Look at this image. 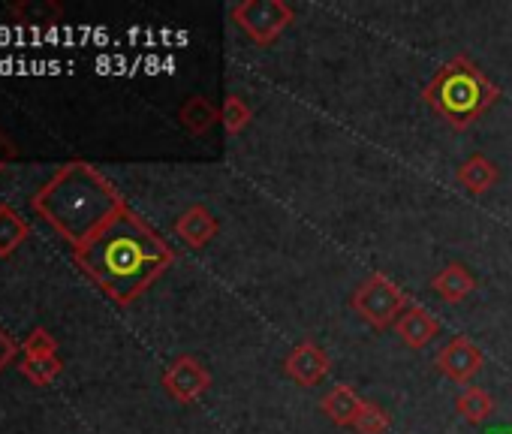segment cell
I'll return each instance as SVG.
<instances>
[{
	"instance_id": "cell-11",
	"label": "cell",
	"mask_w": 512,
	"mask_h": 434,
	"mask_svg": "<svg viewBox=\"0 0 512 434\" xmlns=\"http://www.w3.org/2000/svg\"><path fill=\"white\" fill-rule=\"evenodd\" d=\"M365 407V398L350 386V383H338L332 386L323 398H320V410L341 428H353L356 416L362 413Z\"/></svg>"
},
{
	"instance_id": "cell-19",
	"label": "cell",
	"mask_w": 512,
	"mask_h": 434,
	"mask_svg": "<svg viewBox=\"0 0 512 434\" xmlns=\"http://www.w3.org/2000/svg\"><path fill=\"white\" fill-rule=\"evenodd\" d=\"M61 368H64V362L58 359V353L55 356H22V362H19V371L34 386H49L61 374Z\"/></svg>"
},
{
	"instance_id": "cell-7",
	"label": "cell",
	"mask_w": 512,
	"mask_h": 434,
	"mask_svg": "<svg viewBox=\"0 0 512 434\" xmlns=\"http://www.w3.org/2000/svg\"><path fill=\"white\" fill-rule=\"evenodd\" d=\"M329 371H332L329 353H326L317 341H311V338L299 341V344L287 353V359H284V374H287L296 386H302V389L320 386V383L329 377Z\"/></svg>"
},
{
	"instance_id": "cell-1",
	"label": "cell",
	"mask_w": 512,
	"mask_h": 434,
	"mask_svg": "<svg viewBox=\"0 0 512 434\" xmlns=\"http://www.w3.org/2000/svg\"><path fill=\"white\" fill-rule=\"evenodd\" d=\"M73 260L112 302L130 305L175 263V251L127 208L94 242L73 251Z\"/></svg>"
},
{
	"instance_id": "cell-8",
	"label": "cell",
	"mask_w": 512,
	"mask_h": 434,
	"mask_svg": "<svg viewBox=\"0 0 512 434\" xmlns=\"http://www.w3.org/2000/svg\"><path fill=\"white\" fill-rule=\"evenodd\" d=\"M485 365V353L464 335L452 338L440 353H437V368L452 380V383H470Z\"/></svg>"
},
{
	"instance_id": "cell-12",
	"label": "cell",
	"mask_w": 512,
	"mask_h": 434,
	"mask_svg": "<svg viewBox=\"0 0 512 434\" xmlns=\"http://www.w3.org/2000/svg\"><path fill=\"white\" fill-rule=\"evenodd\" d=\"M455 181L473 193V196H482L488 190H494V184L500 181V169L494 160H488L485 154H470L458 169H455Z\"/></svg>"
},
{
	"instance_id": "cell-9",
	"label": "cell",
	"mask_w": 512,
	"mask_h": 434,
	"mask_svg": "<svg viewBox=\"0 0 512 434\" xmlns=\"http://www.w3.org/2000/svg\"><path fill=\"white\" fill-rule=\"evenodd\" d=\"M217 233H220L217 217H214L211 208L202 205V202L184 208V211L178 214V221H175V236H178L187 248H193V251H202L208 242H214Z\"/></svg>"
},
{
	"instance_id": "cell-17",
	"label": "cell",
	"mask_w": 512,
	"mask_h": 434,
	"mask_svg": "<svg viewBox=\"0 0 512 434\" xmlns=\"http://www.w3.org/2000/svg\"><path fill=\"white\" fill-rule=\"evenodd\" d=\"M455 410L473 422V425H482L491 413H494V398L482 389V386H467L458 398H455Z\"/></svg>"
},
{
	"instance_id": "cell-22",
	"label": "cell",
	"mask_w": 512,
	"mask_h": 434,
	"mask_svg": "<svg viewBox=\"0 0 512 434\" xmlns=\"http://www.w3.org/2000/svg\"><path fill=\"white\" fill-rule=\"evenodd\" d=\"M19 353H22V344H16L10 332L0 329V371H4V368H7Z\"/></svg>"
},
{
	"instance_id": "cell-15",
	"label": "cell",
	"mask_w": 512,
	"mask_h": 434,
	"mask_svg": "<svg viewBox=\"0 0 512 434\" xmlns=\"http://www.w3.org/2000/svg\"><path fill=\"white\" fill-rule=\"evenodd\" d=\"M10 16L25 28H52L64 19V7L55 0H22L10 7Z\"/></svg>"
},
{
	"instance_id": "cell-5",
	"label": "cell",
	"mask_w": 512,
	"mask_h": 434,
	"mask_svg": "<svg viewBox=\"0 0 512 434\" xmlns=\"http://www.w3.org/2000/svg\"><path fill=\"white\" fill-rule=\"evenodd\" d=\"M229 19L253 46L269 49L296 22V10L284 0H241L229 10Z\"/></svg>"
},
{
	"instance_id": "cell-23",
	"label": "cell",
	"mask_w": 512,
	"mask_h": 434,
	"mask_svg": "<svg viewBox=\"0 0 512 434\" xmlns=\"http://www.w3.org/2000/svg\"><path fill=\"white\" fill-rule=\"evenodd\" d=\"M16 157H19V145L7 136L4 127H0V172H4Z\"/></svg>"
},
{
	"instance_id": "cell-14",
	"label": "cell",
	"mask_w": 512,
	"mask_h": 434,
	"mask_svg": "<svg viewBox=\"0 0 512 434\" xmlns=\"http://www.w3.org/2000/svg\"><path fill=\"white\" fill-rule=\"evenodd\" d=\"M178 121H181V127H184L190 136H205V133L220 121V109H217L208 97L193 94V97H187V100L181 103Z\"/></svg>"
},
{
	"instance_id": "cell-3",
	"label": "cell",
	"mask_w": 512,
	"mask_h": 434,
	"mask_svg": "<svg viewBox=\"0 0 512 434\" xmlns=\"http://www.w3.org/2000/svg\"><path fill=\"white\" fill-rule=\"evenodd\" d=\"M500 97V88L467 55L449 58L422 88L425 106L452 130L473 127Z\"/></svg>"
},
{
	"instance_id": "cell-18",
	"label": "cell",
	"mask_w": 512,
	"mask_h": 434,
	"mask_svg": "<svg viewBox=\"0 0 512 434\" xmlns=\"http://www.w3.org/2000/svg\"><path fill=\"white\" fill-rule=\"evenodd\" d=\"M220 121H223V130L229 136H241L250 127V121H253V109H250V103L244 97L229 94L223 100V106H220Z\"/></svg>"
},
{
	"instance_id": "cell-2",
	"label": "cell",
	"mask_w": 512,
	"mask_h": 434,
	"mask_svg": "<svg viewBox=\"0 0 512 434\" xmlns=\"http://www.w3.org/2000/svg\"><path fill=\"white\" fill-rule=\"evenodd\" d=\"M34 211L73 248L82 251L127 211L118 187L91 163H64L34 196Z\"/></svg>"
},
{
	"instance_id": "cell-20",
	"label": "cell",
	"mask_w": 512,
	"mask_h": 434,
	"mask_svg": "<svg viewBox=\"0 0 512 434\" xmlns=\"http://www.w3.org/2000/svg\"><path fill=\"white\" fill-rule=\"evenodd\" d=\"M389 425H392L389 410H386L383 404H377V401H365L362 413H359L356 422H353V431H356V434H386Z\"/></svg>"
},
{
	"instance_id": "cell-16",
	"label": "cell",
	"mask_w": 512,
	"mask_h": 434,
	"mask_svg": "<svg viewBox=\"0 0 512 434\" xmlns=\"http://www.w3.org/2000/svg\"><path fill=\"white\" fill-rule=\"evenodd\" d=\"M31 236V227L13 205H0V257H13Z\"/></svg>"
},
{
	"instance_id": "cell-6",
	"label": "cell",
	"mask_w": 512,
	"mask_h": 434,
	"mask_svg": "<svg viewBox=\"0 0 512 434\" xmlns=\"http://www.w3.org/2000/svg\"><path fill=\"white\" fill-rule=\"evenodd\" d=\"M211 386V371L196 356H178L163 371V389L178 404H196Z\"/></svg>"
},
{
	"instance_id": "cell-10",
	"label": "cell",
	"mask_w": 512,
	"mask_h": 434,
	"mask_svg": "<svg viewBox=\"0 0 512 434\" xmlns=\"http://www.w3.org/2000/svg\"><path fill=\"white\" fill-rule=\"evenodd\" d=\"M395 332H398V338H401L410 350H422V347H428V344L437 338L440 320H437L425 305H410V308L398 317Z\"/></svg>"
},
{
	"instance_id": "cell-13",
	"label": "cell",
	"mask_w": 512,
	"mask_h": 434,
	"mask_svg": "<svg viewBox=\"0 0 512 434\" xmlns=\"http://www.w3.org/2000/svg\"><path fill=\"white\" fill-rule=\"evenodd\" d=\"M431 290H434L443 302L458 305V302H464V299L476 290V278H473L461 263H449V266H443V269L431 278Z\"/></svg>"
},
{
	"instance_id": "cell-4",
	"label": "cell",
	"mask_w": 512,
	"mask_h": 434,
	"mask_svg": "<svg viewBox=\"0 0 512 434\" xmlns=\"http://www.w3.org/2000/svg\"><path fill=\"white\" fill-rule=\"evenodd\" d=\"M350 308H353L371 329L383 332V329H389V326L398 323V317L410 308V299H407V293H404L392 278H386V275L377 272V275L365 278V281L353 290Z\"/></svg>"
},
{
	"instance_id": "cell-21",
	"label": "cell",
	"mask_w": 512,
	"mask_h": 434,
	"mask_svg": "<svg viewBox=\"0 0 512 434\" xmlns=\"http://www.w3.org/2000/svg\"><path fill=\"white\" fill-rule=\"evenodd\" d=\"M55 353H58V341L46 329H34L31 338L22 344V356H55Z\"/></svg>"
}]
</instances>
